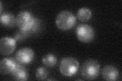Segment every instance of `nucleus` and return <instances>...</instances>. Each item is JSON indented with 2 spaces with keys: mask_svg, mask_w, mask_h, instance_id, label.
Segmentation results:
<instances>
[{
  "mask_svg": "<svg viewBox=\"0 0 122 81\" xmlns=\"http://www.w3.org/2000/svg\"><path fill=\"white\" fill-rule=\"evenodd\" d=\"M16 24L22 31L26 33L34 32L39 28V21L28 11H22L16 17Z\"/></svg>",
  "mask_w": 122,
  "mask_h": 81,
  "instance_id": "nucleus-1",
  "label": "nucleus"
},
{
  "mask_svg": "<svg viewBox=\"0 0 122 81\" xmlns=\"http://www.w3.org/2000/svg\"><path fill=\"white\" fill-rule=\"evenodd\" d=\"M76 23V17L69 11H61L57 15L56 24L58 28L63 30H67L73 28Z\"/></svg>",
  "mask_w": 122,
  "mask_h": 81,
  "instance_id": "nucleus-2",
  "label": "nucleus"
},
{
  "mask_svg": "<svg viewBox=\"0 0 122 81\" xmlns=\"http://www.w3.org/2000/svg\"><path fill=\"white\" fill-rule=\"evenodd\" d=\"M100 64L97 61L89 59L86 61L82 65L81 74L86 80H94L96 79L99 74Z\"/></svg>",
  "mask_w": 122,
  "mask_h": 81,
  "instance_id": "nucleus-3",
  "label": "nucleus"
},
{
  "mask_svg": "<svg viewBox=\"0 0 122 81\" xmlns=\"http://www.w3.org/2000/svg\"><path fill=\"white\" fill-rule=\"evenodd\" d=\"M79 62L73 57H65L61 61L60 71L61 74L65 76H71L77 71Z\"/></svg>",
  "mask_w": 122,
  "mask_h": 81,
  "instance_id": "nucleus-4",
  "label": "nucleus"
},
{
  "mask_svg": "<svg viewBox=\"0 0 122 81\" xmlns=\"http://www.w3.org/2000/svg\"><path fill=\"white\" fill-rule=\"evenodd\" d=\"M76 36L79 41L84 43H89L95 37V32L92 27L87 24L78 25L75 30Z\"/></svg>",
  "mask_w": 122,
  "mask_h": 81,
  "instance_id": "nucleus-5",
  "label": "nucleus"
},
{
  "mask_svg": "<svg viewBox=\"0 0 122 81\" xmlns=\"http://www.w3.org/2000/svg\"><path fill=\"white\" fill-rule=\"evenodd\" d=\"M34 57L33 50L30 48L25 47L18 50L15 54V58L19 63L28 64L32 62Z\"/></svg>",
  "mask_w": 122,
  "mask_h": 81,
  "instance_id": "nucleus-6",
  "label": "nucleus"
},
{
  "mask_svg": "<svg viewBox=\"0 0 122 81\" xmlns=\"http://www.w3.org/2000/svg\"><path fill=\"white\" fill-rule=\"evenodd\" d=\"M16 47V40L10 37L2 38L0 41V52L2 55H8Z\"/></svg>",
  "mask_w": 122,
  "mask_h": 81,
  "instance_id": "nucleus-7",
  "label": "nucleus"
},
{
  "mask_svg": "<svg viewBox=\"0 0 122 81\" xmlns=\"http://www.w3.org/2000/svg\"><path fill=\"white\" fill-rule=\"evenodd\" d=\"M102 75L103 78L106 81H116L119 76V71L115 67L106 65L102 69Z\"/></svg>",
  "mask_w": 122,
  "mask_h": 81,
  "instance_id": "nucleus-8",
  "label": "nucleus"
},
{
  "mask_svg": "<svg viewBox=\"0 0 122 81\" xmlns=\"http://www.w3.org/2000/svg\"><path fill=\"white\" fill-rule=\"evenodd\" d=\"M17 62L11 58H4L0 62V72L2 75L11 74Z\"/></svg>",
  "mask_w": 122,
  "mask_h": 81,
  "instance_id": "nucleus-9",
  "label": "nucleus"
},
{
  "mask_svg": "<svg viewBox=\"0 0 122 81\" xmlns=\"http://www.w3.org/2000/svg\"><path fill=\"white\" fill-rule=\"evenodd\" d=\"M11 74L15 80L26 81L28 79V74L27 71L24 66L21 65L19 62H17Z\"/></svg>",
  "mask_w": 122,
  "mask_h": 81,
  "instance_id": "nucleus-10",
  "label": "nucleus"
},
{
  "mask_svg": "<svg viewBox=\"0 0 122 81\" xmlns=\"http://www.w3.org/2000/svg\"><path fill=\"white\" fill-rule=\"evenodd\" d=\"M0 21L3 25L8 28H13L16 24V19L12 13L9 12L1 14Z\"/></svg>",
  "mask_w": 122,
  "mask_h": 81,
  "instance_id": "nucleus-11",
  "label": "nucleus"
},
{
  "mask_svg": "<svg viewBox=\"0 0 122 81\" xmlns=\"http://www.w3.org/2000/svg\"><path fill=\"white\" fill-rule=\"evenodd\" d=\"M77 16L79 20L83 22L87 21L89 20L92 16V11L87 8H81L78 11Z\"/></svg>",
  "mask_w": 122,
  "mask_h": 81,
  "instance_id": "nucleus-12",
  "label": "nucleus"
},
{
  "mask_svg": "<svg viewBox=\"0 0 122 81\" xmlns=\"http://www.w3.org/2000/svg\"><path fill=\"white\" fill-rule=\"evenodd\" d=\"M57 58L53 54H48L45 55L42 58V62L44 65L48 67H52L56 65Z\"/></svg>",
  "mask_w": 122,
  "mask_h": 81,
  "instance_id": "nucleus-13",
  "label": "nucleus"
},
{
  "mask_svg": "<svg viewBox=\"0 0 122 81\" xmlns=\"http://www.w3.org/2000/svg\"><path fill=\"white\" fill-rule=\"evenodd\" d=\"M35 75L38 80H44L47 77L48 75V71L46 68L44 67H40L37 68Z\"/></svg>",
  "mask_w": 122,
  "mask_h": 81,
  "instance_id": "nucleus-14",
  "label": "nucleus"
},
{
  "mask_svg": "<svg viewBox=\"0 0 122 81\" xmlns=\"http://www.w3.org/2000/svg\"><path fill=\"white\" fill-rule=\"evenodd\" d=\"M28 35V33L20 30V32L16 33L15 34V40H17L19 41H20L21 40H23L25 38V37Z\"/></svg>",
  "mask_w": 122,
  "mask_h": 81,
  "instance_id": "nucleus-15",
  "label": "nucleus"
}]
</instances>
